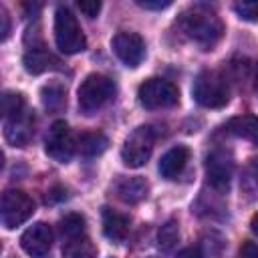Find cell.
Masks as SVG:
<instances>
[{"label": "cell", "instance_id": "1", "mask_svg": "<svg viewBox=\"0 0 258 258\" xmlns=\"http://www.w3.org/2000/svg\"><path fill=\"white\" fill-rule=\"evenodd\" d=\"M179 28L191 42L200 44L204 50H212L224 34L222 18L206 4H196L183 10L179 16Z\"/></svg>", "mask_w": 258, "mask_h": 258}, {"label": "cell", "instance_id": "2", "mask_svg": "<svg viewBox=\"0 0 258 258\" xmlns=\"http://www.w3.org/2000/svg\"><path fill=\"white\" fill-rule=\"evenodd\" d=\"M54 42L64 54H77L87 48V38L81 30L79 20L64 4H60L54 12Z\"/></svg>", "mask_w": 258, "mask_h": 258}, {"label": "cell", "instance_id": "3", "mask_svg": "<svg viewBox=\"0 0 258 258\" xmlns=\"http://www.w3.org/2000/svg\"><path fill=\"white\" fill-rule=\"evenodd\" d=\"M191 95L196 103L208 109H220L230 101V87L222 73L218 71H202L191 87Z\"/></svg>", "mask_w": 258, "mask_h": 258}, {"label": "cell", "instance_id": "4", "mask_svg": "<svg viewBox=\"0 0 258 258\" xmlns=\"http://www.w3.org/2000/svg\"><path fill=\"white\" fill-rule=\"evenodd\" d=\"M115 95V83L105 77V75H99V73H91L87 75L79 89H77V101H79V107L83 113L91 115L93 111L101 109L111 97Z\"/></svg>", "mask_w": 258, "mask_h": 258}, {"label": "cell", "instance_id": "5", "mask_svg": "<svg viewBox=\"0 0 258 258\" xmlns=\"http://www.w3.org/2000/svg\"><path fill=\"white\" fill-rule=\"evenodd\" d=\"M153 145H155V129L151 125H139L127 135L121 147L123 163L133 169L143 167L153 153Z\"/></svg>", "mask_w": 258, "mask_h": 258}, {"label": "cell", "instance_id": "6", "mask_svg": "<svg viewBox=\"0 0 258 258\" xmlns=\"http://www.w3.org/2000/svg\"><path fill=\"white\" fill-rule=\"evenodd\" d=\"M34 214L32 198L22 189H6L0 202V220L6 230H14Z\"/></svg>", "mask_w": 258, "mask_h": 258}, {"label": "cell", "instance_id": "7", "mask_svg": "<svg viewBox=\"0 0 258 258\" xmlns=\"http://www.w3.org/2000/svg\"><path fill=\"white\" fill-rule=\"evenodd\" d=\"M137 97L145 109H165V107H173L179 101L177 87L173 83H169L165 79H157V77L141 83Z\"/></svg>", "mask_w": 258, "mask_h": 258}, {"label": "cell", "instance_id": "8", "mask_svg": "<svg viewBox=\"0 0 258 258\" xmlns=\"http://www.w3.org/2000/svg\"><path fill=\"white\" fill-rule=\"evenodd\" d=\"M77 141L64 121H54L46 133L44 139V151L48 157H52L58 163H69L71 157L75 155Z\"/></svg>", "mask_w": 258, "mask_h": 258}, {"label": "cell", "instance_id": "9", "mask_svg": "<svg viewBox=\"0 0 258 258\" xmlns=\"http://www.w3.org/2000/svg\"><path fill=\"white\" fill-rule=\"evenodd\" d=\"M111 46L117 58L131 69L139 67L145 56V42L137 32H117L111 40Z\"/></svg>", "mask_w": 258, "mask_h": 258}, {"label": "cell", "instance_id": "10", "mask_svg": "<svg viewBox=\"0 0 258 258\" xmlns=\"http://www.w3.org/2000/svg\"><path fill=\"white\" fill-rule=\"evenodd\" d=\"M52 230L46 222H36L20 236L22 250L32 258H44L52 248Z\"/></svg>", "mask_w": 258, "mask_h": 258}, {"label": "cell", "instance_id": "11", "mask_svg": "<svg viewBox=\"0 0 258 258\" xmlns=\"http://www.w3.org/2000/svg\"><path fill=\"white\" fill-rule=\"evenodd\" d=\"M34 133V115L32 111H22L20 115L4 119V137L14 147H24Z\"/></svg>", "mask_w": 258, "mask_h": 258}, {"label": "cell", "instance_id": "12", "mask_svg": "<svg viewBox=\"0 0 258 258\" xmlns=\"http://www.w3.org/2000/svg\"><path fill=\"white\" fill-rule=\"evenodd\" d=\"M206 175L210 185L216 189H224L232 177V159L224 151H214L206 157Z\"/></svg>", "mask_w": 258, "mask_h": 258}, {"label": "cell", "instance_id": "13", "mask_svg": "<svg viewBox=\"0 0 258 258\" xmlns=\"http://www.w3.org/2000/svg\"><path fill=\"white\" fill-rule=\"evenodd\" d=\"M189 161V149L185 145H175L169 151H165L159 159V173L165 179H175Z\"/></svg>", "mask_w": 258, "mask_h": 258}, {"label": "cell", "instance_id": "14", "mask_svg": "<svg viewBox=\"0 0 258 258\" xmlns=\"http://www.w3.org/2000/svg\"><path fill=\"white\" fill-rule=\"evenodd\" d=\"M22 62H24L26 73H30V75H40V73H46V71L60 69V60L54 54H50L44 46H32L24 54Z\"/></svg>", "mask_w": 258, "mask_h": 258}, {"label": "cell", "instance_id": "15", "mask_svg": "<svg viewBox=\"0 0 258 258\" xmlns=\"http://www.w3.org/2000/svg\"><path fill=\"white\" fill-rule=\"evenodd\" d=\"M149 185L143 177H119L115 183V194L125 204H139L147 198Z\"/></svg>", "mask_w": 258, "mask_h": 258}, {"label": "cell", "instance_id": "16", "mask_svg": "<svg viewBox=\"0 0 258 258\" xmlns=\"http://www.w3.org/2000/svg\"><path fill=\"white\" fill-rule=\"evenodd\" d=\"M103 232L109 240L123 242L129 234V218L111 208H103Z\"/></svg>", "mask_w": 258, "mask_h": 258}, {"label": "cell", "instance_id": "17", "mask_svg": "<svg viewBox=\"0 0 258 258\" xmlns=\"http://www.w3.org/2000/svg\"><path fill=\"white\" fill-rule=\"evenodd\" d=\"M228 133L242 137L254 145H258V117L254 115H240V117H232L226 125Z\"/></svg>", "mask_w": 258, "mask_h": 258}, {"label": "cell", "instance_id": "18", "mask_svg": "<svg viewBox=\"0 0 258 258\" xmlns=\"http://www.w3.org/2000/svg\"><path fill=\"white\" fill-rule=\"evenodd\" d=\"M77 145H79V151L85 157H97V155H101L107 149L109 139L101 131H89V133H83L79 137V143Z\"/></svg>", "mask_w": 258, "mask_h": 258}, {"label": "cell", "instance_id": "19", "mask_svg": "<svg viewBox=\"0 0 258 258\" xmlns=\"http://www.w3.org/2000/svg\"><path fill=\"white\" fill-rule=\"evenodd\" d=\"M62 258H97V248L83 234V236H77V238H71L64 242Z\"/></svg>", "mask_w": 258, "mask_h": 258}, {"label": "cell", "instance_id": "20", "mask_svg": "<svg viewBox=\"0 0 258 258\" xmlns=\"http://www.w3.org/2000/svg\"><path fill=\"white\" fill-rule=\"evenodd\" d=\"M40 97H42L44 107L50 109V111H58V109H62L67 105V89L56 81L44 85L40 89Z\"/></svg>", "mask_w": 258, "mask_h": 258}, {"label": "cell", "instance_id": "21", "mask_svg": "<svg viewBox=\"0 0 258 258\" xmlns=\"http://www.w3.org/2000/svg\"><path fill=\"white\" fill-rule=\"evenodd\" d=\"M179 240V224L175 220H167L159 230H157V242L161 250H171Z\"/></svg>", "mask_w": 258, "mask_h": 258}, {"label": "cell", "instance_id": "22", "mask_svg": "<svg viewBox=\"0 0 258 258\" xmlns=\"http://www.w3.org/2000/svg\"><path fill=\"white\" fill-rule=\"evenodd\" d=\"M22 111H26L24 97L20 93H16V91H6L2 95V115H4V119L20 115Z\"/></svg>", "mask_w": 258, "mask_h": 258}, {"label": "cell", "instance_id": "23", "mask_svg": "<svg viewBox=\"0 0 258 258\" xmlns=\"http://www.w3.org/2000/svg\"><path fill=\"white\" fill-rule=\"evenodd\" d=\"M60 234L67 240L77 238V236H83L85 234V218L81 214H67L60 220Z\"/></svg>", "mask_w": 258, "mask_h": 258}, {"label": "cell", "instance_id": "24", "mask_svg": "<svg viewBox=\"0 0 258 258\" xmlns=\"http://www.w3.org/2000/svg\"><path fill=\"white\" fill-rule=\"evenodd\" d=\"M236 14L242 20L248 22H258V0H244V2H236L234 4Z\"/></svg>", "mask_w": 258, "mask_h": 258}, {"label": "cell", "instance_id": "25", "mask_svg": "<svg viewBox=\"0 0 258 258\" xmlns=\"http://www.w3.org/2000/svg\"><path fill=\"white\" fill-rule=\"evenodd\" d=\"M77 6H79V10H81L87 18H95V16L101 12V2H99V0H83V2H79Z\"/></svg>", "mask_w": 258, "mask_h": 258}, {"label": "cell", "instance_id": "26", "mask_svg": "<svg viewBox=\"0 0 258 258\" xmlns=\"http://www.w3.org/2000/svg\"><path fill=\"white\" fill-rule=\"evenodd\" d=\"M137 6L145 8V10H163L167 6H171L169 0H137Z\"/></svg>", "mask_w": 258, "mask_h": 258}, {"label": "cell", "instance_id": "27", "mask_svg": "<svg viewBox=\"0 0 258 258\" xmlns=\"http://www.w3.org/2000/svg\"><path fill=\"white\" fill-rule=\"evenodd\" d=\"M0 20H2V30H0L2 32V40H6L8 34H10V16H8L4 6H0Z\"/></svg>", "mask_w": 258, "mask_h": 258}, {"label": "cell", "instance_id": "28", "mask_svg": "<svg viewBox=\"0 0 258 258\" xmlns=\"http://www.w3.org/2000/svg\"><path fill=\"white\" fill-rule=\"evenodd\" d=\"M240 254H242V258H258V244H254V242H244Z\"/></svg>", "mask_w": 258, "mask_h": 258}, {"label": "cell", "instance_id": "29", "mask_svg": "<svg viewBox=\"0 0 258 258\" xmlns=\"http://www.w3.org/2000/svg\"><path fill=\"white\" fill-rule=\"evenodd\" d=\"M177 258H204V256H202L200 248L189 246V248H183V250L179 252V256H177Z\"/></svg>", "mask_w": 258, "mask_h": 258}, {"label": "cell", "instance_id": "30", "mask_svg": "<svg viewBox=\"0 0 258 258\" xmlns=\"http://www.w3.org/2000/svg\"><path fill=\"white\" fill-rule=\"evenodd\" d=\"M250 228H252V232L258 236V212L252 216V222H250Z\"/></svg>", "mask_w": 258, "mask_h": 258}, {"label": "cell", "instance_id": "31", "mask_svg": "<svg viewBox=\"0 0 258 258\" xmlns=\"http://www.w3.org/2000/svg\"><path fill=\"white\" fill-rule=\"evenodd\" d=\"M254 91L258 93V69H256V79H254Z\"/></svg>", "mask_w": 258, "mask_h": 258}]
</instances>
